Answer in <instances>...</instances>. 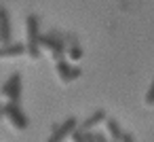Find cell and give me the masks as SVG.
Returning a JSON list of instances; mask_svg holds the SVG:
<instances>
[{
    "label": "cell",
    "instance_id": "3957f363",
    "mask_svg": "<svg viewBox=\"0 0 154 142\" xmlns=\"http://www.w3.org/2000/svg\"><path fill=\"white\" fill-rule=\"evenodd\" d=\"M2 119H7L9 125L13 129H17V131H26L28 125H30V121H28L26 112L21 110V106L19 104H13V102H7L2 106Z\"/></svg>",
    "mask_w": 154,
    "mask_h": 142
},
{
    "label": "cell",
    "instance_id": "2e32d148",
    "mask_svg": "<svg viewBox=\"0 0 154 142\" xmlns=\"http://www.w3.org/2000/svg\"><path fill=\"white\" fill-rule=\"evenodd\" d=\"M0 119H2V104H0Z\"/></svg>",
    "mask_w": 154,
    "mask_h": 142
},
{
    "label": "cell",
    "instance_id": "30bf717a",
    "mask_svg": "<svg viewBox=\"0 0 154 142\" xmlns=\"http://www.w3.org/2000/svg\"><path fill=\"white\" fill-rule=\"evenodd\" d=\"M106 131H108V136H110V142H120V138H122V127L114 121V119H106Z\"/></svg>",
    "mask_w": 154,
    "mask_h": 142
},
{
    "label": "cell",
    "instance_id": "8992f818",
    "mask_svg": "<svg viewBox=\"0 0 154 142\" xmlns=\"http://www.w3.org/2000/svg\"><path fill=\"white\" fill-rule=\"evenodd\" d=\"M0 43L9 45L13 43V28H11V15L5 7H0Z\"/></svg>",
    "mask_w": 154,
    "mask_h": 142
},
{
    "label": "cell",
    "instance_id": "52a82bcc",
    "mask_svg": "<svg viewBox=\"0 0 154 142\" xmlns=\"http://www.w3.org/2000/svg\"><path fill=\"white\" fill-rule=\"evenodd\" d=\"M57 74H59V79H61L63 83H70V81H74V79L80 76V68L68 64L66 60H59V62H57Z\"/></svg>",
    "mask_w": 154,
    "mask_h": 142
},
{
    "label": "cell",
    "instance_id": "7a4b0ae2",
    "mask_svg": "<svg viewBox=\"0 0 154 142\" xmlns=\"http://www.w3.org/2000/svg\"><path fill=\"white\" fill-rule=\"evenodd\" d=\"M38 47H40V51H42V49H47V51L53 55V60H55V62L63 60V55H66V43L61 40L59 32H55V30H51L49 34H40Z\"/></svg>",
    "mask_w": 154,
    "mask_h": 142
},
{
    "label": "cell",
    "instance_id": "5b68a950",
    "mask_svg": "<svg viewBox=\"0 0 154 142\" xmlns=\"http://www.w3.org/2000/svg\"><path fill=\"white\" fill-rule=\"evenodd\" d=\"M76 127H78V119H76V117H68L61 125H55V127H53V134L47 138V142H63L68 136L74 134Z\"/></svg>",
    "mask_w": 154,
    "mask_h": 142
},
{
    "label": "cell",
    "instance_id": "277c9868",
    "mask_svg": "<svg viewBox=\"0 0 154 142\" xmlns=\"http://www.w3.org/2000/svg\"><path fill=\"white\" fill-rule=\"evenodd\" d=\"M0 93H2L9 102L19 104V102H21V74H19V72H13V74L2 83Z\"/></svg>",
    "mask_w": 154,
    "mask_h": 142
},
{
    "label": "cell",
    "instance_id": "9a60e30c",
    "mask_svg": "<svg viewBox=\"0 0 154 142\" xmlns=\"http://www.w3.org/2000/svg\"><path fill=\"white\" fill-rule=\"evenodd\" d=\"M93 136H95V140H97V142H110V140H106V136H103V134H93Z\"/></svg>",
    "mask_w": 154,
    "mask_h": 142
},
{
    "label": "cell",
    "instance_id": "e0dca14e",
    "mask_svg": "<svg viewBox=\"0 0 154 142\" xmlns=\"http://www.w3.org/2000/svg\"><path fill=\"white\" fill-rule=\"evenodd\" d=\"M0 45H2V43H0Z\"/></svg>",
    "mask_w": 154,
    "mask_h": 142
},
{
    "label": "cell",
    "instance_id": "8fae6325",
    "mask_svg": "<svg viewBox=\"0 0 154 142\" xmlns=\"http://www.w3.org/2000/svg\"><path fill=\"white\" fill-rule=\"evenodd\" d=\"M66 51H68V55H70L72 60H80V55H82V51H80V47H78L76 43H72V47H68Z\"/></svg>",
    "mask_w": 154,
    "mask_h": 142
},
{
    "label": "cell",
    "instance_id": "5bb4252c",
    "mask_svg": "<svg viewBox=\"0 0 154 142\" xmlns=\"http://www.w3.org/2000/svg\"><path fill=\"white\" fill-rule=\"evenodd\" d=\"M120 142H135V140H133V136H131V134H127V131H125V134H122V138H120Z\"/></svg>",
    "mask_w": 154,
    "mask_h": 142
},
{
    "label": "cell",
    "instance_id": "4fadbf2b",
    "mask_svg": "<svg viewBox=\"0 0 154 142\" xmlns=\"http://www.w3.org/2000/svg\"><path fill=\"white\" fill-rule=\"evenodd\" d=\"M72 140H74V142H87V136H85L82 131L74 129V134H72Z\"/></svg>",
    "mask_w": 154,
    "mask_h": 142
},
{
    "label": "cell",
    "instance_id": "7c38bea8",
    "mask_svg": "<svg viewBox=\"0 0 154 142\" xmlns=\"http://www.w3.org/2000/svg\"><path fill=\"white\" fill-rule=\"evenodd\" d=\"M146 104H148V106H154V79H152L150 89H148V93H146Z\"/></svg>",
    "mask_w": 154,
    "mask_h": 142
},
{
    "label": "cell",
    "instance_id": "9c48e42d",
    "mask_svg": "<svg viewBox=\"0 0 154 142\" xmlns=\"http://www.w3.org/2000/svg\"><path fill=\"white\" fill-rule=\"evenodd\" d=\"M101 121H106V110H95L93 115H89L82 123H78V131H82V134H87V131H91L95 125H99Z\"/></svg>",
    "mask_w": 154,
    "mask_h": 142
},
{
    "label": "cell",
    "instance_id": "ba28073f",
    "mask_svg": "<svg viewBox=\"0 0 154 142\" xmlns=\"http://www.w3.org/2000/svg\"><path fill=\"white\" fill-rule=\"evenodd\" d=\"M26 53L23 43H9V45H0V60H13Z\"/></svg>",
    "mask_w": 154,
    "mask_h": 142
},
{
    "label": "cell",
    "instance_id": "6da1fadb",
    "mask_svg": "<svg viewBox=\"0 0 154 142\" xmlns=\"http://www.w3.org/2000/svg\"><path fill=\"white\" fill-rule=\"evenodd\" d=\"M38 40H40V21L36 15H28L26 17V53L32 57V60H40V47H38Z\"/></svg>",
    "mask_w": 154,
    "mask_h": 142
}]
</instances>
